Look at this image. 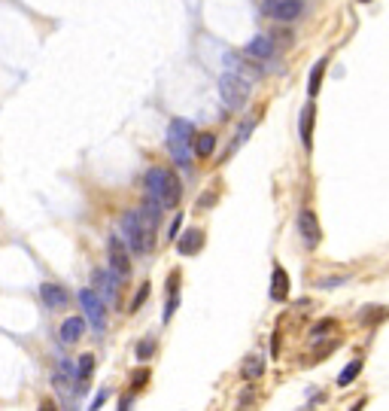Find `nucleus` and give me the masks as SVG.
<instances>
[{"label":"nucleus","mask_w":389,"mask_h":411,"mask_svg":"<svg viewBox=\"0 0 389 411\" xmlns=\"http://www.w3.org/2000/svg\"><path fill=\"white\" fill-rule=\"evenodd\" d=\"M262 12L274 21H295L304 12V0H262Z\"/></svg>","instance_id":"nucleus-7"},{"label":"nucleus","mask_w":389,"mask_h":411,"mask_svg":"<svg viewBox=\"0 0 389 411\" xmlns=\"http://www.w3.org/2000/svg\"><path fill=\"white\" fill-rule=\"evenodd\" d=\"M228 64L231 67H238V76H243L247 73L249 80H262V64H253V61H249L247 55H228Z\"/></svg>","instance_id":"nucleus-21"},{"label":"nucleus","mask_w":389,"mask_h":411,"mask_svg":"<svg viewBox=\"0 0 389 411\" xmlns=\"http://www.w3.org/2000/svg\"><path fill=\"white\" fill-rule=\"evenodd\" d=\"M334 329H338V320L325 317V320H319L314 329H310V338H314V341H323V338H325V332H334Z\"/></svg>","instance_id":"nucleus-27"},{"label":"nucleus","mask_w":389,"mask_h":411,"mask_svg":"<svg viewBox=\"0 0 389 411\" xmlns=\"http://www.w3.org/2000/svg\"><path fill=\"white\" fill-rule=\"evenodd\" d=\"M201 247H204V232L201 228H189V232H182V238H177V250L182 256L201 253Z\"/></svg>","instance_id":"nucleus-13"},{"label":"nucleus","mask_w":389,"mask_h":411,"mask_svg":"<svg viewBox=\"0 0 389 411\" xmlns=\"http://www.w3.org/2000/svg\"><path fill=\"white\" fill-rule=\"evenodd\" d=\"M195 128L189 125L186 119H171V125H167V152H171V158L177 162L182 171H189L192 167V140H195Z\"/></svg>","instance_id":"nucleus-2"},{"label":"nucleus","mask_w":389,"mask_h":411,"mask_svg":"<svg viewBox=\"0 0 389 411\" xmlns=\"http://www.w3.org/2000/svg\"><path fill=\"white\" fill-rule=\"evenodd\" d=\"M262 375H265V360H262L258 354L247 356V360L240 363V378L247 381V384H256V381H262Z\"/></svg>","instance_id":"nucleus-16"},{"label":"nucleus","mask_w":389,"mask_h":411,"mask_svg":"<svg viewBox=\"0 0 389 411\" xmlns=\"http://www.w3.org/2000/svg\"><path fill=\"white\" fill-rule=\"evenodd\" d=\"M79 304H82V311H86V320L95 326V332H104L106 329V302L88 286L79 293Z\"/></svg>","instance_id":"nucleus-5"},{"label":"nucleus","mask_w":389,"mask_h":411,"mask_svg":"<svg viewBox=\"0 0 389 411\" xmlns=\"http://www.w3.org/2000/svg\"><path fill=\"white\" fill-rule=\"evenodd\" d=\"M37 411H58V405H55L52 399H43V402H40V408H37Z\"/></svg>","instance_id":"nucleus-33"},{"label":"nucleus","mask_w":389,"mask_h":411,"mask_svg":"<svg viewBox=\"0 0 389 411\" xmlns=\"http://www.w3.org/2000/svg\"><path fill=\"white\" fill-rule=\"evenodd\" d=\"M128 384H131V393H140L143 387L149 384V369H146V365L134 369V372H131V378H128Z\"/></svg>","instance_id":"nucleus-26"},{"label":"nucleus","mask_w":389,"mask_h":411,"mask_svg":"<svg viewBox=\"0 0 389 411\" xmlns=\"http://www.w3.org/2000/svg\"><path fill=\"white\" fill-rule=\"evenodd\" d=\"M86 332V317H67L61 323V345H76Z\"/></svg>","instance_id":"nucleus-14"},{"label":"nucleus","mask_w":389,"mask_h":411,"mask_svg":"<svg viewBox=\"0 0 389 411\" xmlns=\"http://www.w3.org/2000/svg\"><path fill=\"white\" fill-rule=\"evenodd\" d=\"M106 256H110V271L116 274L119 280L131 277V256H128V250H125V241L113 235L110 244H106Z\"/></svg>","instance_id":"nucleus-6"},{"label":"nucleus","mask_w":389,"mask_h":411,"mask_svg":"<svg viewBox=\"0 0 389 411\" xmlns=\"http://www.w3.org/2000/svg\"><path fill=\"white\" fill-rule=\"evenodd\" d=\"M359 3H371V0H359Z\"/></svg>","instance_id":"nucleus-36"},{"label":"nucleus","mask_w":389,"mask_h":411,"mask_svg":"<svg viewBox=\"0 0 389 411\" xmlns=\"http://www.w3.org/2000/svg\"><path fill=\"white\" fill-rule=\"evenodd\" d=\"M271 299L274 302H283L289 299V274L283 265H274V277H271Z\"/></svg>","instance_id":"nucleus-17"},{"label":"nucleus","mask_w":389,"mask_h":411,"mask_svg":"<svg viewBox=\"0 0 389 411\" xmlns=\"http://www.w3.org/2000/svg\"><path fill=\"white\" fill-rule=\"evenodd\" d=\"M146 299H149V280H146V284L137 286V295L131 299V308H128V311H131V314H137V311L143 308V302H146Z\"/></svg>","instance_id":"nucleus-28"},{"label":"nucleus","mask_w":389,"mask_h":411,"mask_svg":"<svg viewBox=\"0 0 389 411\" xmlns=\"http://www.w3.org/2000/svg\"><path fill=\"white\" fill-rule=\"evenodd\" d=\"M162 210H164V208L155 201V198L143 195V204H140V210H137V213H140V219H143V223H146V226L152 228V232H155L158 223H162Z\"/></svg>","instance_id":"nucleus-15"},{"label":"nucleus","mask_w":389,"mask_h":411,"mask_svg":"<svg viewBox=\"0 0 389 411\" xmlns=\"http://www.w3.org/2000/svg\"><path fill=\"white\" fill-rule=\"evenodd\" d=\"M95 375V354H82L76 363V381H79V393L88 390V381Z\"/></svg>","instance_id":"nucleus-18"},{"label":"nucleus","mask_w":389,"mask_h":411,"mask_svg":"<svg viewBox=\"0 0 389 411\" xmlns=\"http://www.w3.org/2000/svg\"><path fill=\"white\" fill-rule=\"evenodd\" d=\"M314 119H316V104L310 101L307 107L301 110V122H298V131H301V143L304 149H314Z\"/></svg>","instance_id":"nucleus-12"},{"label":"nucleus","mask_w":389,"mask_h":411,"mask_svg":"<svg viewBox=\"0 0 389 411\" xmlns=\"http://www.w3.org/2000/svg\"><path fill=\"white\" fill-rule=\"evenodd\" d=\"M383 320H389V308H383V304H365L359 311L362 326H377V323H383Z\"/></svg>","instance_id":"nucleus-20"},{"label":"nucleus","mask_w":389,"mask_h":411,"mask_svg":"<svg viewBox=\"0 0 389 411\" xmlns=\"http://www.w3.org/2000/svg\"><path fill=\"white\" fill-rule=\"evenodd\" d=\"M213 201H216V192H207V195L201 198V201H198V208H210Z\"/></svg>","instance_id":"nucleus-32"},{"label":"nucleus","mask_w":389,"mask_h":411,"mask_svg":"<svg viewBox=\"0 0 389 411\" xmlns=\"http://www.w3.org/2000/svg\"><path fill=\"white\" fill-rule=\"evenodd\" d=\"M362 365H365L362 360H350V363H347V369L338 375V387H350V384H353V381L362 375Z\"/></svg>","instance_id":"nucleus-24"},{"label":"nucleus","mask_w":389,"mask_h":411,"mask_svg":"<svg viewBox=\"0 0 389 411\" xmlns=\"http://www.w3.org/2000/svg\"><path fill=\"white\" fill-rule=\"evenodd\" d=\"M268 37H271V43L277 46V52H283V49H289V46L295 43V34H292V28H283V25L271 28V30H268Z\"/></svg>","instance_id":"nucleus-23"},{"label":"nucleus","mask_w":389,"mask_h":411,"mask_svg":"<svg viewBox=\"0 0 389 411\" xmlns=\"http://www.w3.org/2000/svg\"><path fill=\"white\" fill-rule=\"evenodd\" d=\"M119 284H122V280L113 271H106V268H95V271H91V289H95V293L101 295L106 304H116L119 302Z\"/></svg>","instance_id":"nucleus-8"},{"label":"nucleus","mask_w":389,"mask_h":411,"mask_svg":"<svg viewBox=\"0 0 389 411\" xmlns=\"http://www.w3.org/2000/svg\"><path fill=\"white\" fill-rule=\"evenodd\" d=\"M143 186H146V195L155 198L164 210L177 208L182 201V183L171 167H149L146 177H143Z\"/></svg>","instance_id":"nucleus-1"},{"label":"nucleus","mask_w":389,"mask_h":411,"mask_svg":"<svg viewBox=\"0 0 389 411\" xmlns=\"http://www.w3.org/2000/svg\"><path fill=\"white\" fill-rule=\"evenodd\" d=\"M131 402H134V393H128V396H125V399H122V402H119V411H128V408H131Z\"/></svg>","instance_id":"nucleus-34"},{"label":"nucleus","mask_w":389,"mask_h":411,"mask_svg":"<svg viewBox=\"0 0 389 411\" xmlns=\"http://www.w3.org/2000/svg\"><path fill=\"white\" fill-rule=\"evenodd\" d=\"M243 55H247V58H256V61H268V58L277 55V46L271 43L268 34H258V37H253V40L243 46Z\"/></svg>","instance_id":"nucleus-11"},{"label":"nucleus","mask_w":389,"mask_h":411,"mask_svg":"<svg viewBox=\"0 0 389 411\" xmlns=\"http://www.w3.org/2000/svg\"><path fill=\"white\" fill-rule=\"evenodd\" d=\"M152 354H155V338H143L140 345H137V360L146 363Z\"/></svg>","instance_id":"nucleus-29"},{"label":"nucleus","mask_w":389,"mask_h":411,"mask_svg":"<svg viewBox=\"0 0 389 411\" xmlns=\"http://www.w3.org/2000/svg\"><path fill=\"white\" fill-rule=\"evenodd\" d=\"M122 241H125L137 256H146V253H152V247H155V232L143 223L137 210H128V213H122Z\"/></svg>","instance_id":"nucleus-3"},{"label":"nucleus","mask_w":389,"mask_h":411,"mask_svg":"<svg viewBox=\"0 0 389 411\" xmlns=\"http://www.w3.org/2000/svg\"><path fill=\"white\" fill-rule=\"evenodd\" d=\"M40 299L49 311H64L67 304H70V293H67L61 284H49V280H46L40 286Z\"/></svg>","instance_id":"nucleus-10"},{"label":"nucleus","mask_w":389,"mask_h":411,"mask_svg":"<svg viewBox=\"0 0 389 411\" xmlns=\"http://www.w3.org/2000/svg\"><path fill=\"white\" fill-rule=\"evenodd\" d=\"M298 235H301V241H304V247H307V250L319 247V241H323V228H319L316 210L301 208V213H298Z\"/></svg>","instance_id":"nucleus-9"},{"label":"nucleus","mask_w":389,"mask_h":411,"mask_svg":"<svg viewBox=\"0 0 389 411\" xmlns=\"http://www.w3.org/2000/svg\"><path fill=\"white\" fill-rule=\"evenodd\" d=\"M362 408H365V399H359V402H356L353 408H350V411H362Z\"/></svg>","instance_id":"nucleus-35"},{"label":"nucleus","mask_w":389,"mask_h":411,"mask_svg":"<svg viewBox=\"0 0 389 411\" xmlns=\"http://www.w3.org/2000/svg\"><path fill=\"white\" fill-rule=\"evenodd\" d=\"M325 67H329V55H323L314 64V71H310V80H307V95L316 98L319 89H323V76H325Z\"/></svg>","instance_id":"nucleus-22"},{"label":"nucleus","mask_w":389,"mask_h":411,"mask_svg":"<svg viewBox=\"0 0 389 411\" xmlns=\"http://www.w3.org/2000/svg\"><path fill=\"white\" fill-rule=\"evenodd\" d=\"M180 226H182V213H177V217H173L171 228H167V241H177V235H180Z\"/></svg>","instance_id":"nucleus-30"},{"label":"nucleus","mask_w":389,"mask_h":411,"mask_svg":"<svg viewBox=\"0 0 389 411\" xmlns=\"http://www.w3.org/2000/svg\"><path fill=\"white\" fill-rule=\"evenodd\" d=\"M104 402H106V390H101V393L95 396V399H91V408H88V411H97V408L104 405Z\"/></svg>","instance_id":"nucleus-31"},{"label":"nucleus","mask_w":389,"mask_h":411,"mask_svg":"<svg viewBox=\"0 0 389 411\" xmlns=\"http://www.w3.org/2000/svg\"><path fill=\"white\" fill-rule=\"evenodd\" d=\"M253 128H256V116H253V119H247V122H243V125L238 128V134H234L231 147H228V156H231V152H238V147H240V143H243V140H247V137H249V134H253Z\"/></svg>","instance_id":"nucleus-25"},{"label":"nucleus","mask_w":389,"mask_h":411,"mask_svg":"<svg viewBox=\"0 0 389 411\" xmlns=\"http://www.w3.org/2000/svg\"><path fill=\"white\" fill-rule=\"evenodd\" d=\"M219 98H222V104L228 110H243L249 101V82L234 71H228L219 76Z\"/></svg>","instance_id":"nucleus-4"},{"label":"nucleus","mask_w":389,"mask_h":411,"mask_svg":"<svg viewBox=\"0 0 389 411\" xmlns=\"http://www.w3.org/2000/svg\"><path fill=\"white\" fill-rule=\"evenodd\" d=\"M192 149L198 158H210L213 152H216V134L213 131H198L195 140H192Z\"/></svg>","instance_id":"nucleus-19"}]
</instances>
